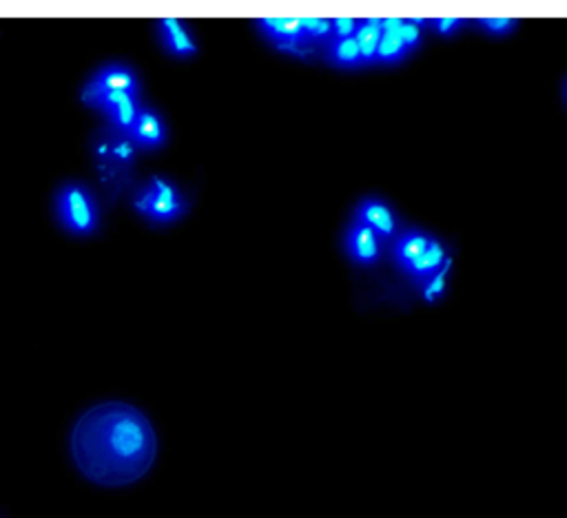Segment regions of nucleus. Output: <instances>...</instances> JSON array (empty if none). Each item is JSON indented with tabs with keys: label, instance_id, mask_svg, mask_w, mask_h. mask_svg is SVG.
Returning <instances> with one entry per match:
<instances>
[{
	"label": "nucleus",
	"instance_id": "dca6fc26",
	"mask_svg": "<svg viewBox=\"0 0 567 518\" xmlns=\"http://www.w3.org/2000/svg\"><path fill=\"white\" fill-rule=\"evenodd\" d=\"M302 32L311 47H326L333 41L330 19H300Z\"/></svg>",
	"mask_w": 567,
	"mask_h": 518
},
{
	"label": "nucleus",
	"instance_id": "6ab92c4d",
	"mask_svg": "<svg viewBox=\"0 0 567 518\" xmlns=\"http://www.w3.org/2000/svg\"><path fill=\"white\" fill-rule=\"evenodd\" d=\"M397 36H399V41L403 43V47H406L408 52H414V50L419 47V43H421V30H419L417 25H412L410 21H403V23H401Z\"/></svg>",
	"mask_w": 567,
	"mask_h": 518
},
{
	"label": "nucleus",
	"instance_id": "423d86ee",
	"mask_svg": "<svg viewBox=\"0 0 567 518\" xmlns=\"http://www.w3.org/2000/svg\"><path fill=\"white\" fill-rule=\"evenodd\" d=\"M355 220L368 226L379 237V242L392 244V240L397 237V218L392 209L379 198L361 200L359 207L355 209Z\"/></svg>",
	"mask_w": 567,
	"mask_h": 518
},
{
	"label": "nucleus",
	"instance_id": "ddd939ff",
	"mask_svg": "<svg viewBox=\"0 0 567 518\" xmlns=\"http://www.w3.org/2000/svg\"><path fill=\"white\" fill-rule=\"evenodd\" d=\"M324 56H326L328 65H333L337 70H364L361 59H359V47H357L355 39L330 41L324 47Z\"/></svg>",
	"mask_w": 567,
	"mask_h": 518
},
{
	"label": "nucleus",
	"instance_id": "9d476101",
	"mask_svg": "<svg viewBox=\"0 0 567 518\" xmlns=\"http://www.w3.org/2000/svg\"><path fill=\"white\" fill-rule=\"evenodd\" d=\"M160 43L162 47L178 59H191L198 54V47L185 25L178 19H165L160 21Z\"/></svg>",
	"mask_w": 567,
	"mask_h": 518
},
{
	"label": "nucleus",
	"instance_id": "4be33fe9",
	"mask_svg": "<svg viewBox=\"0 0 567 518\" xmlns=\"http://www.w3.org/2000/svg\"><path fill=\"white\" fill-rule=\"evenodd\" d=\"M112 156H114L116 160H120V162H132V158H134V147H132V142H129L127 138H120V140L114 145Z\"/></svg>",
	"mask_w": 567,
	"mask_h": 518
},
{
	"label": "nucleus",
	"instance_id": "39448f33",
	"mask_svg": "<svg viewBox=\"0 0 567 518\" xmlns=\"http://www.w3.org/2000/svg\"><path fill=\"white\" fill-rule=\"evenodd\" d=\"M258 28L262 30L264 39L271 41L280 52L306 59L308 52L313 50L306 43L300 19H260Z\"/></svg>",
	"mask_w": 567,
	"mask_h": 518
},
{
	"label": "nucleus",
	"instance_id": "f8f14e48",
	"mask_svg": "<svg viewBox=\"0 0 567 518\" xmlns=\"http://www.w3.org/2000/svg\"><path fill=\"white\" fill-rule=\"evenodd\" d=\"M355 43L359 47V59H361V67H375V56H377V45L381 39L379 32V19H364L359 21V28L355 32Z\"/></svg>",
	"mask_w": 567,
	"mask_h": 518
},
{
	"label": "nucleus",
	"instance_id": "20e7f679",
	"mask_svg": "<svg viewBox=\"0 0 567 518\" xmlns=\"http://www.w3.org/2000/svg\"><path fill=\"white\" fill-rule=\"evenodd\" d=\"M105 94H132L140 98V81L136 72L127 65L103 67L83 92V101L90 105L94 98Z\"/></svg>",
	"mask_w": 567,
	"mask_h": 518
},
{
	"label": "nucleus",
	"instance_id": "6e6552de",
	"mask_svg": "<svg viewBox=\"0 0 567 518\" xmlns=\"http://www.w3.org/2000/svg\"><path fill=\"white\" fill-rule=\"evenodd\" d=\"M127 140L132 145L140 147V149L154 151V149L165 147V142H167V127H165L162 118L156 112H151L147 107H140L136 125H134L132 134L127 136Z\"/></svg>",
	"mask_w": 567,
	"mask_h": 518
},
{
	"label": "nucleus",
	"instance_id": "a211bd4d",
	"mask_svg": "<svg viewBox=\"0 0 567 518\" xmlns=\"http://www.w3.org/2000/svg\"><path fill=\"white\" fill-rule=\"evenodd\" d=\"M330 28H333V41H346V39L355 36L359 21L339 17V19H330Z\"/></svg>",
	"mask_w": 567,
	"mask_h": 518
},
{
	"label": "nucleus",
	"instance_id": "7ed1b4c3",
	"mask_svg": "<svg viewBox=\"0 0 567 518\" xmlns=\"http://www.w3.org/2000/svg\"><path fill=\"white\" fill-rule=\"evenodd\" d=\"M136 209L154 224H171L187 213L189 204L174 184L154 178L151 184L136 198Z\"/></svg>",
	"mask_w": 567,
	"mask_h": 518
},
{
	"label": "nucleus",
	"instance_id": "f03ea898",
	"mask_svg": "<svg viewBox=\"0 0 567 518\" xmlns=\"http://www.w3.org/2000/svg\"><path fill=\"white\" fill-rule=\"evenodd\" d=\"M56 213L61 224L74 235H94L101 224L98 204L92 191L78 182L65 184L56 193Z\"/></svg>",
	"mask_w": 567,
	"mask_h": 518
},
{
	"label": "nucleus",
	"instance_id": "4468645a",
	"mask_svg": "<svg viewBox=\"0 0 567 518\" xmlns=\"http://www.w3.org/2000/svg\"><path fill=\"white\" fill-rule=\"evenodd\" d=\"M410 56V52L403 47L397 34H381L379 45H377V65H399Z\"/></svg>",
	"mask_w": 567,
	"mask_h": 518
},
{
	"label": "nucleus",
	"instance_id": "f257e3e1",
	"mask_svg": "<svg viewBox=\"0 0 567 518\" xmlns=\"http://www.w3.org/2000/svg\"><path fill=\"white\" fill-rule=\"evenodd\" d=\"M158 454V438L149 419L127 403L90 408L72 430L76 467L94 483L120 487L143 478Z\"/></svg>",
	"mask_w": 567,
	"mask_h": 518
},
{
	"label": "nucleus",
	"instance_id": "412c9836",
	"mask_svg": "<svg viewBox=\"0 0 567 518\" xmlns=\"http://www.w3.org/2000/svg\"><path fill=\"white\" fill-rule=\"evenodd\" d=\"M463 19H434L432 21V25L437 28V32L441 34V36H452V34H456V30L459 28H463Z\"/></svg>",
	"mask_w": 567,
	"mask_h": 518
},
{
	"label": "nucleus",
	"instance_id": "9b49d317",
	"mask_svg": "<svg viewBox=\"0 0 567 518\" xmlns=\"http://www.w3.org/2000/svg\"><path fill=\"white\" fill-rule=\"evenodd\" d=\"M445 249L441 246V242L432 240V244L417 257L412 260L408 266H403L401 271L414 282V284H426L439 268L441 264L445 262Z\"/></svg>",
	"mask_w": 567,
	"mask_h": 518
},
{
	"label": "nucleus",
	"instance_id": "2eb2a0df",
	"mask_svg": "<svg viewBox=\"0 0 567 518\" xmlns=\"http://www.w3.org/2000/svg\"><path fill=\"white\" fill-rule=\"evenodd\" d=\"M138 112H140V101H129V103H123L109 112H105V116L109 118L112 127L116 131L123 134V138H127L136 125V118H138Z\"/></svg>",
	"mask_w": 567,
	"mask_h": 518
},
{
	"label": "nucleus",
	"instance_id": "aec40b11",
	"mask_svg": "<svg viewBox=\"0 0 567 518\" xmlns=\"http://www.w3.org/2000/svg\"><path fill=\"white\" fill-rule=\"evenodd\" d=\"M479 25L492 36H505L516 28V21H512V19H481Z\"/></svg>",
	"mask_w": 567,
	"mask_h": 518
},
{
	"label": "nucleus",
	"instance_id": "0eeeda50",
	"mask_svg": "<svg viewBox=\"0 0 567 518\" xmlns=\"http://www.w3.org/2000/svg\"><path fill=\"white\" fill-rule=\"evenodd\" d=\"M346 253L357 266H375L381 257V242L379 237L364 226L361 222L353 220V224L346 231Z\"/></svg>",
	"mask_w": 567,
	"mask_h": 518
},
{
	"label": "nucleus",
	"instance_id": "1a4fd4ad",
	"mask_svg": "<svg viewBox=\"0 0 567 518\" xmlns=\"http://www.w3.org/2000/svg\"><path fill=\"white\" fill-rule=\"evenodd\" d=\"M432 235L421 233L417 229H408L401 235H397L390 244V257L395 260V264L399 268L408 266L412 260H417L430 244H432Z\"/></svg>",
	"mask_w": 567,
	"mask_h": 518
},
{
	"label": "nucleus",
	"instance_id": "f3484780",
	"mask_svg": "<svg viewBox=\"0 0 567 518\" xmlns=\"http://www.w3.org/2000/svg\"><path fill=\"white\" fill-rule=\"evenodd\" d=\"M448 271H450V260H445V262H443V268H439V271L426 282V286H423V297H426L428 302H434V299H439V297L443 295Z\"/></svg>",
	"mask_w": 567,
	"mask_h": 518
}]
</instances>
